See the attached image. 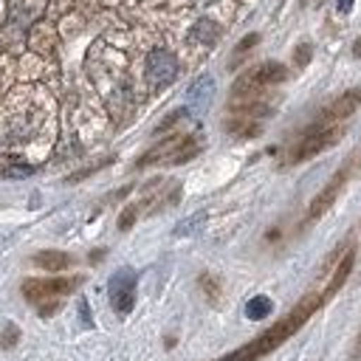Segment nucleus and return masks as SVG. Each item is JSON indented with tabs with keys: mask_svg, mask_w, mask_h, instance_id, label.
<instances>
[{
	"mask_svg": "<svg viewBox=\"0 0 361 361\" xmlns=\"http://www.w3.org/2000/svg\"><path fill=\"white\" fill-rule=\"evenodd\" d=\"M324 305V296L322 293H307V296H302L279 322H274L268 330H262L257 338H251L248 344H243V347H237L234 353H228L226 358H217V361H259V358H265L268 353H274L276 347H282L290 336H296L305 324H307V319L319 310Z\"/></svg>",
	"mask_w": 361,
	"mask_h": 361,
	"instance_id": "obj_1",
	"label": "nucleus"
},
{
	"mask_svg": "<svg viewBox=\"0 0 361 361\" xmlns=\"http://www.w3.org/2000/svg\"><path fill=\"white\" fill-rule=\"evenodd\" d=\"M200 152V141L195 135H186V133H175V135H166L161 144H155L152 149H147L141 158H138V169L141 166H152V164H186L192 161L195 155Z\"/></svg>",
	"mask_w": 361,
	"mask_h": 361,
	"instance_id": "obj_2",
	"label": "nucleus"
},
{
	"mask_svg": "<svg viewBox=\"0 0 361 361\" xmlns=\"http://www.w3.org/2000/svg\"><path fill=\"white\" fill-rule=\"evenodd\" d=\"M288 79V68L282 65V62H259V65H254L251 71H245L237 82H234V87H231V96L240 102H245V99H257V93L259 90H265V87H274V85H282Z\"/></svg>",
	"mask_w": 361,
	"mask_h": 361,
	"instance_id": "obj_3",
	"label": "nucleus"
},
{
	"mask_svg": "<svg viewBox=\"0 0 361 361\" xmlns=\"http://www.w3.org/2000/svg\"><path fill=\"white\" fill-rule=\"evenodd\" d=\"M344 135V124H333V127H307L302 133V138L290 147L285 164H302V161H310L316 158L319 152L330 149L333 144H338Z\"/></svg>",
	"mask_w": 361,
	"mask_h": 361,
	"instance_id": "obj_4",
	"label": "nucleus"
},
{
	"mask_svg": "<svg viewBox=\"0 0 361 361\" xmlns=\"http://www.w3.org/2000/svg\"><path fill=\"white\" fill-rule=\"evenodd\" d=\"M178 68H180L178 65V56L169 48H152L147 54V59H144V79H147V85L152 90H161V87H166V85L175 82Z\"/></svg>",
	"mask_w": 361,
	"mask_h": 361,
	"instance_id": "obj_5",
	"label": "nucleus"
},
{
	"mask_svg": "<svg viewBox=\"0 0 361 361\" xmlns=\"http://www.w3.org/2000/svg\"><path fill=\"white\" fill-rule=\"evenodd\" d=\"M82 279L79 276H51V279H25L23 282V296L31 305H42V302H56L59 296L71 293Z\"/></svg>",
	"mask_w": 361,
	"mask_h": 361,
	"instance_id": "obj_6",
	"label": "nucleus"
},
{
	"mask_svg": "<svg viewBox=\"0 0 361 361\" xmlns=\"http://www.w3.org/2000/svg\"><path fill=\"white\" fill-rule=\"evenodd\" d=\"M135 282H138V276H135L133 268H118V271L110 276L107 293H110V305H113L116 313L127 316V313L135 307Z\"/></svg>",
	"mask_w": 361,
	"mask_h": 361,
	"instance_id": "obj_7",
	"label": "nucleus"
},
{
	"mask_svg": "<svg viewBox=\"0 0 361 361\" xmlns=\"http://www.w3.org/2000/svg\"><path fill=\"white\" fill-rule=\"evenodd\" d=\"M350 169H353V161L344 164V166H341V169L322 186V192L310 200V206H307V223H313V220H319L322 214L330 212V206L338 200V195L344 192V186H347V180H350Z\"/></svg>",
	"mask_w": 361,
	"mask_h": 361,
	"instance_id": "obj_8",
	"label": "nucleus"
},
{
	"mask_svg": "<svg viewBox=\"0 0 361 361\" xmlns=\"http://www.w3.org/2000/svg\"><path fill=\"white\" fill-rule=\"evenodd\" d=\"M358 107H361V87H350V90H344L338 99H333V102L319 113V118H316L310 127H333V124H344Z\"/></svg>",
	"mask_w": 361,
	"mask_h": 361,
	"instance_id": "obj_9",
	"label": "nucleus"
},
{
	"mask_svg": "<svg viewBox=\"0 0 361 361\" xmlns=\"http://www.w3.org/2000/svg\"><path fill=\"white\" fill-rule=\"evenodd\" d=\"M353 265H355V248L350 245V248L338 257V262H336V268H333V274H330V279H327V288L322 290L324 302H327L330 296H336V293L344 288V282H347V279H350V274H353Z\"/></svg>",
	"mask_w": 361,
	"mask_h": 361,
	"instance_id": "obj_10",
	"label": "nucleus"
},
{
	"mask_svg": "<svg viewBox=\"0 0 361 361\" xmlns=\"http://www.w3.org/2000/svg\"><path fill=\"white\" fill-rule=\"evenodd\" d=\"M31 262H34L37 268H42V271H51V274H56V271H65V268H71V265H73V257H71L68 251L45 248V251H37V254L31 257Z\"/></svg>",
	"mask_w": 361,
	"mask_h": 361,
	"instance_id": "obj_11",
	"label": "nucleus"
},
{
	"mask_svg": "<svg viewBox=\"0 0 361 361\" xmlns=\"http://www.w3.org/2000/svg\"><path fill=\"white\" fill-rule=\"evenodd\" d=\"M223 37V28L214 23V20H197L195 25H192V31H189V39L195 42V45H203V48H212V45H217V39Z\"/></svg>",
	"mask_w": 361,
	"mask_h": 361,
	"instance_id": "obj_12",
	"label": "nucleus"
},
{
	"mask_svg": "<svg viewBox=\"0 0 361 361\" xmlns=\"http://www.w3.org/2000/svg\"><path fill=\"white\" fill-rule=\"evenodd\" d=\"M212 96H214V79L206 73V76L195 79L192 87L186 90V104L195 107V110H200V107H206L212 102Z\"/></svg>",
	"mask_w": 361,
	"mask_h": 361,
	"instance_id": "obj_13",
	"label": "nucleus"
},
{
	"mask_svg": "<svg viewBox=\"0 0 361 361\" xmlns=\"http://www.w3.org/2000/svg\"><path fill=\"white\" fill-rule=\"evenodd\" d=\"M271 310H274V302H271L265 293H257V296H251V299L245 302V316H248L251 322H262V319H268Z\"/></svg>",
	"mask_w": 361,
	"mask_h": 361,
	"instance_id": "obj_14",
	"label": "nucleus"
},
{
	"mask_svg": "<svg viewBox=\"0 0 361 361\" xmlns=\"http://www.w3.org/2000/svg\"><path fill=\"white\" fill-rule=\"evenodd\" d=\"M197 282H200V290L206 293V299H209L212 305H217V302H220V282H217L212 274H200Z\"/></svg>",
	"mask_w": 361,
	"mask_h": 361,
	"instance_id": "obj_15",
	"label": "nucleus"
},
{
	"mask_svg": "<svg viewBox=\"0 0 361 361\" xmlns=\"http://www.w3.org/2000/svg\"><path fill=\"white\" fill-rule=\"evenodd\" d=\"M138 212H141V206H138V203L124 206V212L118 214V231H130V228L135 226V220H138Z\"/></svg>",
	"mask_w": 361,
	"mask_h": 361,
	"instance_id": "obj_16",
	"label": "nucleus"
},
{
	"mask_svg": "<svg viewBox=\"0 0 361 361\" xmlns=\"http://www.w3.org/2000/svg\"><path fill=\"white\" fill-rule=\"evenodd\" d=\"M200 223H206V214H203V212H197V214H192L189 220L178 223V226H175V237H183V234H195V231L200 228Z\"/></svg>",
	"mask_w": 361,
	"mask_h": 361,
	"instance_id": "obj_17",
	"label": "nucleus"
},
{
	"mask_svg": "<svg viewBox=\"0 0 361 361\" xmlns=\"http://www.w3.org/2000/svg\"><path fill=\"white\" fill-rule=\"evenodd\" d=\"M17 341H20V327H17L14 322H8V324L3 327V333H0V347H3V350H14Z\"/></svg>",
	"mask_w": 361,
	"mask_h": 361,
	"instance_id": "obj_18",
	"label": "nucleus"
},
{
	"mask_svg": "<svg viewBox=\"0 0 361 361\" xmlns=\"http://www.w3.org/2000/svg\"><path fill=\"white\" fill-rule=\"evenodd\" d=\"M107 164H113V155H107V158H102L99 164H90V166H85V169H79V172L68 175V183H79L82 178H87V175H93V172H99V169H102V166H107Z\"/></svg>",
	"mask_w": 361,
	"mask_h": 361,
	"instance_id": "obj_19",
	"label": "nucleus"
},
{
	"mask_svg": "<svg viewBox=\"0 0 361 361\" xmlns=\"http://www.w3.org/2000/svg\"><path fill=\"white\" fill-rule=\"evenodd\" d=\"M310 56H313V45H310V42H302V45L293 51V65H296V68H305V65L310 62Z\"/></svg>",
	"mask_w": 361,
	"mask_h": 361,
	"instance_id": "obj_20",
	"label": "nucleus"
},
{
	"mask_svg": "<svg viewBox=\"0 0 361 361\" xmlns=\"http://www.w3.org/2000/svg\"><path fill=\"white\" fill-rule=\"evenodd\" d=\"M257 42H259V34H248V37H243V39L237 42V48H234V62H237V59H240L245 51H251Z\"/></svg>",
	"mask_w": 361,
	"mask_h": 361,
	"instance_id": "obj_21",
	"label": "nucleus"
},
{
	"mask_svg": "<svg viewBox=\"0 0 361 361\" xmlns=\"http://www.w3.org/2000/svg\"><path fill=\"white\" fill-rule=\"evenodd\" d=\"M31 172H34V166H6V169H3L6 178H25V175H31Z\"/></svg>",
	"mask_w": 361,
	"mask_h": 361,
	"instance_id": "obj_22",
	"label": "nucleus"
},
{
	"mask_svg": "<svg viewBox=\"0 0 361 361\" xmlns=\"http://www.w3.org/2000/svg\"><path fill=\"white\" fill-rule=\"evenodd\" d=\"M59 310V299L56 302H42L39 305V316H51V313H56Z\"/></svg>",
	"mask_w": 361,
	"mask_h": 361,
	"instance_id": "obj_23",
	"label": "nucleus"
},
{
	"mask_svg": "<svg viewBox=\"0 0 361 361\" xmlns=\"http://www.w3.org/2000/svg\"><path fill=\"white\" fill-rule=\"evenodd\" d=\"M353 3H355V0H336V11H338V14H350V11H353Z\"/></svg>",
	"mask_w": 361,
	"mask_h": 361,
	"instance_id": "obj_24",
	"label": "nucleus"
},
{
	"mask_svg": "<svg viewBox=\"0 0 361 361\" xmlns=\"http://www.w3.org/2000/svg\"><path fill=\"white\" fill-rule=\"evenodd\" d=\"M79 313H82V322H85V324H87V327H90V324H93V322H90V316H87V302H85V299H82V302H79Z\"/></svg>",
	"mask_w": 361,
	"mask_h": 361,
	"instance_id": "obj_25",
	"label": "nucleus"
},
{
	"mask_svg": "<svg viewBox=\"0 0 361 361\" xmlns=\"http://www.w3.org/2000/svg\"><path fill=\"white\" fill-rule=\"evenodd\" d=\"M353 56H361V37L353 42Z\"/></svg>",
	"mask_w": 361,
	"mask_h": 361,
	"instance_id": "obj_26",
	"label": "nucleus"
},
{
	"mask_svg": "<svg viewBox=\"0 0 361 361\" xmlns=\"http://www.w3.org/2000/svg\"><path fill=\"white\" fill-rule=\"evenodd\" d=\"M355 355H361V333H358V338H355Z\"/></svg>",
	"mask_w": 361,
	"mask_h": 361,
	"instance_id": "obj_27",
	"label": "nucleus"
},
{
	"mask_svg": "<svg viewBox=\"0 0 361 361\" xmlns=\"http://www.w3.org/2000/svg\"><path fill=\"white\" fill-rule=\"evenodd\" d=\"M200 3H217V0H200Z\"/></svg>",
	"mask_w": 361,
	"mask_h": 361,
	"instance_id": "obj_28",
	"label": "nucleus"
},
{
	"mask_svg": "<svg viewBox=\"0 0 361 361\" xmlns=\"http://www.w3.org/2000/svg\"><path fill=\"white\" fill-rule=\"evenodd\" d=\"M302 3H307V0H302Z\"/></svg>",
	"mask_w": 361,
	"mask_h": 361,
	"instance_id": "obj_29",
	"label": "nucleus"
}]
</instances>
